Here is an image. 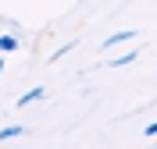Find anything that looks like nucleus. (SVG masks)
<instances>
[{
	"instance_id": "nucleus-6",
	"label": "nucleus",
	"mask_w": 157,
	"mask_h": 149,
	"mask_svg": "<svg viewBox=\"0 0 157 149\" xmlns=\"http://www.w3.org/2000/svg\"><path fill=\"white\" fill-rule=\"evenodd\" d=\"M143 135H147V139H154V135H157V121H154V124H147V131H143Z\"/></svg>"
},
{
	"instance_id": "nucleus-3",
	"label": "nucleus",
	"mask_w": 157,
	"mask_h": 149,
	"mask_svg": "<svg viewBox=\"0 0 157 149\" xmlns=\"http://www.w3.org/2000/svg\"><path fill=\"white\" fill-rule=\"evenodd\" d=\"M21 135V124H7V128L0 131V142H7V139H18Z\"/></svg>"
},
{
	"instance_id": "nucleus-1",
	"label": "nucleus",
	"mask_w": 157,
	"mask_h": 149,
	"mask_svg": "<svg viewBox=\"0 0 157 149\" xmlns=\"http://www.w3.org/2000/svg\"><path fill=\"white\" fill-rule=\"evenodd\" d=\"M125 39H136V29H125V32H114V36H107V39H104V50L118 46V43H125Z\"/></svg>"
},
{
	"instance_id": "nucleus-4",
	"label": "nucleus",
	"mask_w": 157,
	"mask_h": 149,
	"mask_svg": "<svg viewBox=\"0 0 157 149\" xmlns=\"http://www.w3.org/2000/svg\"><path fill=\"white\" fill-rule=\"evenodd\" d=\"M11 50H18V39L14 36H0V53H11Z\"/></svg>"
},
{
	"instance_id": "nucleus-2",
	"label": "nucleus",
	"mask_w": 157,
	"mask_h": 149,
	"mask_svg": "<svg viewBox=\"0 0 157 149\" xmlns=\"http://www.w3.org/2000/svg\"><path fill=\"white\" fill-rule=\"evenodd\" d=\"M132 60H136V50H128V53H121V57H111L107 64L111 68H125V64H132Z\"/></svg>"
},
{
	"instance_id": "nucleus-5",
	"label": "nucleus",
	"mask_w": 157,
	"mask_h": 149,
	"mask_svg": "<svg viewBox=\"0 0 157 149\" xmlns=\"http://www.w3.org/2000/svg\"><path fill=\"white\" fill-rule=\"evenodd\" d=\"M39 96H43V89H39V85H36V89H32V92H25V96L18 99V107H29L32 99H39Z\"/></svg>"
}]
</instances>
